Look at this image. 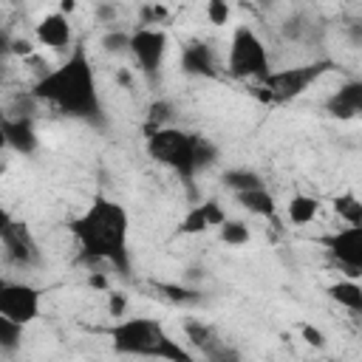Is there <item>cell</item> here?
<instances>
[{
    "mask_svg": "<svg viewBox=\"0 0 362 362\" xmlns=\"http://www.w3.org/2000/svg\"><path fill=\"white\" fill-rule=\"evenodd\" d=\"M31 99L51 105L71 119H102V96L85 42H74L59 65L45 68V74L31 88Z\"/></svg>",
    "mask_w": 362,
    "mask_h": 362,
    "instance_id": "obj_1",
    "label": "cell"
},
{
    "mask_svg": "<svg viewBox=\"0 0 362 362\" xmlns=\"http://www.w3.org/2000/svg\"><path fill=\"white\" fill-rule=\"evenodd\" d=\"M170 119H173V107H170V102H164V99L153 102V107H150V116H147V122H150V130L170 124Z\"/></svg>",
    "mask_w": 362,
    "mask_h": 362,
    "instance_id": "obj_24",
    "label": "cell"
},
{
    "mask_svg": "<svg viewBox=\"0 0 362 362\" xmlns=\"http://www.w3.org/2000/svg\"><path fill=\"white\" fill-rule=\"evenodd\" d=\"M204 14L212 25H226L232 20V3L229 0H206Z\"/></svg>",
    "mask_w": 362,
    "mask_h": 362,
    "instance_id": "obj_23",
    "label": "cell"
},
{
    "mask_svg": "<svg viewBox=\"0 0 362 362\" xmlns=\"http://www.w3.org/2000/svg\"><path fill=\"white\" fill-rule=\"evenodd\" d=\"M167 51H170V37H167L164 28L141 25L127 40V54L133 57V62L139 65V71H141V76L147 82H156L158 79Z\"/></svg>",
    "mask_w": 362,
    "mask_h": 362,
    "instance_id": "obj_7",
    "label": "cell"
},
{
    "mask_svg": "<svg viewBox=\"0 0 362 362\" xmlns=\"http://www.w3.org/2000/svg\"><path fill=\"white\" fill-rule=\"evenodd\" d=\"M147 156L164 167H170L173 173L192 178L198 170L209 167L218 158L215 144L206 136L164 124L147 133Z\"/></svg>",
    "mask_w": 362,
    "mask_h": 362,
    "instance_id": "obj_4",
    "label": "cell"
},
{
    "mask_svg": "<svg viewBox=\"0 0 362 362\" xmlns=\"http://www.w3.org/2000/svg\"><path fill=\"white\" fill-rule=\"evenodd\" d=\"M255 3H260V0H255Z\"/></svg>",
    "mask_w": 362,
    "mask_h": 362,
    "instance_id": "obj_30",
    "label": "cell"
},
{
    "mask_svg": "<svg viewBox=\"0 0 362 362\" xmlns=\"http://www.w3.org/2000/svg\"><path fill=\"white\" fill-rule=\"evenodd\" d=\"M124 305H127V300H124V294L122 291H110L107 294V311H110V317H124Z\"/></svg>",
    "mask_w": 362,
    "mask_h": 362,
    "instance_id": "obj_25",
    "label": "cell"
},
{
    "mask_svg": "<svg viewBox=\"0 0 362 362\" xmlns=\"http://www.w3.org/2000/svg\"><path fill=\"white\" fill-rule=\"evenodd\" d=\"M23 325H17L14 320H8L6 314H0V351L14 354L23 345Z\"/></svg>",
    "mask_w": 362,
    "mask_h": 362,
    "instance_id": "obj_22",
    "label": "cell"
},
{
    "mask_svg": "<svg viewBox=\"0 0 362 362\" xmlns=\"http://www.w3.org/2000/svg\"><path fill=\"white\" fill-rule=\"evenodd\" d=\"M226 218V212L221 209L218 201H204V204H195L192 209H187V215L181 218V232L184 235H201L212 226H218L221 221Z\"/></svg>",
    "mask_w": 362,
    "mask_h": 362,
    "instance_id": "obj_13",
    "label": "cell"
},
{
    "mask_svg": "<svg viewBox=\"0 0 362 362\" xmlns=\"http://www.w3.org/2000/svg\"><path fill=\"white\" fill-rule=\"evenodd\" d=\"M322 246L339 263L345 277H359L362 274V223L339 226L337 232L322 238Z\"/></svg>",
    "mask_w": 362,
    "mask_h": 362,
    "instance_id": "obj_9",
    "label": "cell"
},
{
    "mask_svg": "<svg viewBox=\"0 0 362 362\" xmlns=\"http://www.w3.org/2000/svg\"><path fill=\"white\" fill-rule=\"evenodd\" d=\"M328 107L334 110V116H356L362 107V85L351 82L345 85L339 93H334V99L328 102Z\"/></svg>",
    "mask_w": 362,
    "mask_h": 362,
    "instance_id": "obj_18",
    "label": "cell"
},
{
    "mask_svg": "<svg viewBox=\"0 0 362 362\" xmlns=\"http://www.w3.org/2000/svg\"><path fill=\"white\" fill-rule=\"evenodd\" d=\"M74 8H76V0H59V11L62 14H71Z\"/></svg>",
    "mask_w": 362,
    "mask_h": 362,
    "instance_id": "obj_28",
    "label": "cell"
},
{
    "mask_svg": "<svg viewBox=\"0 0 362 362\" xmlns=\"http://www.w3.org/2000/svg\"><path fill=\"white\" fill-rule=\"evenodd\" d=\"M223 71L235 79H252V82H260L272 74V57H269V48L263 42V37L240 23L235 25L232 37H229V48H226V59H223Z\"/></svg>",
    "mask_w": 362,
    "mask_h": 362,
    "instance_id": "obj_5",
    "label": "cell"
},
{
    "mask_svg": "<svg viewBox=\"0 0 362 362\" xmlns=\"http://www.w3.org/2000/svg\"><path fill=\"white\" fill-rule=\"evenodd\" d=\"M42 311V291L23 280L0 283V314L14 320L17 325L28 328Z\"/></svg>",
    "mask_w": 362,
    "mask_h": 362,
    "instance_id": "obj_8",
    "label": "cell"
},
{
    "mask_svg": "<svg viewBox=\"0 0 362 362\" xmlns=\"http://www.w3.org/2000/svg\"><path fill=\"white\" fill-rule=\"evenodd\" d=\"M181 71L189 76H215L218 74V59L215 51L206 40L187 42L181 51Z\"/></svg>",
    "mask_w": 362,
    "mask_h": 362,
    "instance_id": "obj_12",
    "label": "cell"
},
{
    "mask_svg": "<svg viewBox=\"0 0 362 362\" xmlns=\"http://www.w3.org/2000/svg\"><path fill=\"white\" fill-rule=\"evenodd\" d=\"M3 147H8V144H6V133L0 130V150H3Z\"/></svg>",
    "mask_w": 362,
    "mask_h": 362,
    "instance_id": "obj_29",
    "label": "cell"
},
{
    "mask_svg": "<svg viewBox=\"0 0 362 362\" xmlns=\"http://www.w3.org/2000/svg\"><path fill=\"white\" fill-rule=\"evenodd\" d=\"M300 334H303V339H305L308 345H314V348H322V345H325V334H322L320 328H314V325H300Z\"/></svg>",
    "mask_w": 362,
    "mask_h": 362,
    "instance_id": "obj_27",
    "label": "cell"
},
{
    "mask_svg": "<svg viewBox=\"0 0 362 362\" xmlns=\"http://www.w3.org/2000/svg\"><path fill=\"white\" fill-rule=\"evenodd\" d=\"M328 71H331V62L328 59H317V62H305V65H294V68H280V71L272 68V74L257 82L260 99H266L272 105L291 102V99L303 96Z\"/></svg>",
    "mask_w": 362,
    "mask_h": 362,
    "instance_id": "obj_6",
    "label": "cell"
},
{
    "mask_svg": "<svg viewBox=\"0 0 362 362\" xmlns=\"http://www.w3.org/2000/svg\"><path fill=\"white\" fill-rule=\"evenodd\" d=\"M0 130L6 133V144L17 153H34L37 144H40V136L31 124V119H6L0 116Z\"/></svg>",
    "mask_w": 362,
    "mask_h": 362,
    "instance_id": "obj_14",
    "label": "cell"
},
{
    "mask_svg": "<svg viewBox=\"0 0 362 362\" xmlns=\"http://www.w3.org/2000/svg\"><path fill=\"white\" fill-rule=\"evenodd\" d=\"M320 215V201L314 195H305V192H297L288 198L286 204V218L291 226H308L314 218Z\"/></svg>",
    "mask_w": 362,
    "mask_h": 362,
    "instance_id": "obj_17",
    "label": "cell"
},
{
    "mask_svg": "<svg viewBox=\"0 0 362 362\" xmlns=\"http://www.w3.org/2000/svg\"><path fill=\"white\" fill-rule=\"evenodd\" d=\"M238 204L243 209H249L252 215H260V218H274L277 212V204H274V195L266 189V184L260 187H252V189H243V192H235Z\"/></svg>",
    "mask_w": 362,
    "mask_h": 362,
    "instance_id": "obj_16",
    "label": "cell"
},
{
    "mask_svg": "<svg viewBox=\"0 0 362 362\" xmlns=\"http://www.w3.org/2000/svg\"><path fill=\"white\" fill-rule=\"evenodd\" d=\"M218 238L226 243V246H246L252 240V229L246 221H238V218H223L218 223Z\"/></svg>",
    "mask_w": 362,
    "mask_h": 362,
    "instance_id": "obj_19",
    "label": "cell"
},
{
    "mask_svg": "<svg viewBox=\"0 0 362 362\" xmlns=\"http://www.w3.org/2000/svg\"><path fill=\"white\" fill-rule=\"evenodd\" d=\"M0 243L6 246V255L20 266H28L37 257V243L31 232L25 229V223L14 221L11 212L3 206H0Z\"/></svg>",
    "mask_w": 362,
    "mask_h": 362,
    "instance_id": "obj_10",
    "label": "cell"
},
{
    "mask_svg": "<svg viewBox=\"0 0 362 362\" xmlns=\"http://www.w3.org/2000/svg\"><path fill=\"white\" fill-rule=\"evenodd\" d=\"M34 37L42 48H51V51H68L74 45V25L68 20V14L62 11H51L45 17L37 20L34 25Z\"/></svg>",
    "mask_w": 362,
    "mask_h": 362,
    "instance_id": "obj_11",
    "label": "cell"
},
{
    "mask_svg": "<svg viewBox=\"0 0 362 362\" xmlns=\"http://www.w3.org/2000/svg\"><path fill=\"white\" fill-rule=\"evenodd\" d=\"M334 212L342 223H362V201L354 192H342L334 198Z\"/></svg>",
    "mask_w": 362,
    "mask_h": 362,
    "instance_id": "obj_21",
    "label": "cell"
},
{
    "mask_svg": "<svg viewBox=\"0 0 362 362\" xmlns=\"http://www.w3.org/2000/svg\"><path fill=\"white\" fill-rule=\"evenodd\" d=\"M127 40H130V34H122V31H116V34H107L102 42H105V48L107 51H127Z\"/></svg>",
    "mask_w": 362,
    "mask_h": 362,
    "instance_id": "obj_26",
    "label": "cell"
},
{
    "mask_svg": "<svg viewBox=\"0 0 362 362\" xmlns=\"http://www.w3.org/2000/svg\"><path fill=\"white\" fill-rule=\"evenodd\" d=\"M325 291H328V297L334 303H339L351 314H359L362 311V283H359V277H342V280L331 283Z\"/></svg>",
    "mask_w": 362,
    "mask_h": 362,
    "instance_id": "obj_15",
    "label": "cell"
},
{
    "mask_svg": "<svg viewBox=\"0 0 362 362\" xmlns=\"http://www.w3.org/2000/svg\"><path fill=\"white\" fill-rule=\"evenodd\" d=\"M223 184H226L232 192H243V189L260 187V184H266V181H263L255 170H249V167H232V170L223 173Z\"/></svg>",
    "mask_w": 362,
    "mask_h": 362,
    "instance_id": "obj_20",
    "label": "cell"
},
{
    "mask_svg": "<svg viewBox=\"0 0 362 362\" xmlns=\"http://www.w3.org/2000/svg\"><path fill=\"white\" fill-rule=\"evenodd\" d=\"M71 235L85 260L110 263L119 274L130 272V212L124 204L96 195L71 221Z\"/></svg>",
    "mask_w": 362,
    "mask_h": 362,
    "instance_id": "obj_2",
    "label": "cell"
},
{
    "mask_svg": "<svg viewBox=\"0 0 362 362\" xmlns=\"http://www.w3.org/2000/svg\"><path fill=\"white\" fill-rule=\"evenodd\" d=\"M110 342H113V351L124 356L192 362V354L178 339H173L164 322L156 317H119L110 325Z\"/></svg>",
    "mask_w": 362,
    "mask_h": 362,
    "instance_id": "obj_3",
    "label": "cell"
}]
</instances>
